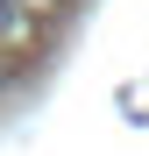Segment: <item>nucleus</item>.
Listing matches in <instances>:
<instances>
[{"label":"nucleus","instance_id":"1","mask_svg":"<svg viewBox=\"0 0 149 156\" xmlns=\"http://www.w3.org/2000/svg\"><path fill=\"white\" fill-rule=\"evenodd\" d=\"M29 29V0H0V43H14Z\"/></svg>","mask_w":149,"mask_h":156}]
</instances>
